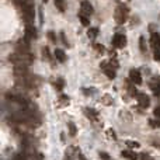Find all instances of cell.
<instances>
[{
  "label": "cell",
  "instance_id": "6",
  "mask_svg": "<svg viewBox=\"0 0 160 160\" xmlns=\"http://www.w3.org/2000/svg\"><path fill=\"white\" fill-rule=\"evenodd\" d=\"M149 86H150V88H152L153 94H155L156 97L160 96V76H155V78H152Z\"/></svg>",
  "mask_w": 160,
  "mask_h": 160
},
{
  "label": "cell",
  "instance_id": "16",
  "mask_svg": "<svg viewBox=\"0 0 160 160\" xmlns=\"http://www.w3.org/2000/svg\"><path fill=\"white\" fill-rule=\"evenodd\" d=\"M53 53H55V58L58 59L59 62H65V61H66V53H65L62 49H58V48H56Z\"/></svg>",
  "mask_w": 160,
  "mask_h": 160
},
{
  "label": "cell",
  "instance_id": "20",
  "mask_svg": "<svg viewBox=\"0 0 160 160\" xmlns=\"http://www.w3.org/2000/svg\"><path fill=\"white\" fill-rule=\"evenodd\" d=\"M53 2H55V6H56V7H58V10L63 13V11H65V4H63V0H53Z\"/></svg>",
  "mask_w": 160,
  "mask_h": 160
},
{
  "label": "cell",
  "instance_id": "2",
  "mask_svg": "<svg viewBox=\"0 0 160 160\" xmlns=\"http://www.w3.org/2000/svg\"><path fill=\"white\" fill-rule=\"evenodd\" d=\"M128 18V7L125 4H119L115 8V21L118 24H124Z\"/></svg>",
  "mask_w": 160,
  "mask_h": 160
},
{
  "label": "cell",
  "instance_id": "1",
  "mask_svg": "<svg viewBox=\"0 0 160 160\" xmlns=\"http://www.w3.org/2000/svg\"><path fill=\"white\" fill-rule=\"evenodd\" d=\"M8 61L13 65H31L34 61V56L31 55L30 52H20V51H16L14 53H11L8 56Z\"/></svg>",
  "mask_w": 160,
  "mask_h": 160
},
{
  "label": "cell",
  "instance_id": "10",
  "mask_svg": "<svg viewBox=\"0 0 160 160\" xmlns=\"http://www.w3.org/2000/svg\"><path fill=\"white\" fill-rule=\"evenodd\" d=\"M136 98H138V102H139V105H141L142 108H148V107L150 105V100H149V97H148L145 93H139Z\"/></svg>",
  "mask_w": 160,
  "mask_h": 160
},
{
  "label": "cell",
  "instance_id": "18",
  "mask_svg": "<svg viewBox=\"0 0 160 160\" xmlns=\"http://www.w3.org/2000/svg\"><path fill=\"white\" fill-rule=\"evenodd\" d=\"M97 34H98V28H96V27L90 28V30L87 31V37H88V38H90V39H96Z\"/></svg>",
  "mask_w": 160,
  "mask_h": 160
},
{
  "label": "cell",
  "instance_id": "31",
  "mask_svg": "<svg viewBox=\"0 0 160 160\" xmlns=\"http://www.w3.org/2000/svg\"><path fill=\"white\" fill-rule=\"evenodd\" d=\"M61 37H62V42H63V44H65V45H68V41H66V37H65V34H63V32H62V34H61Z\"/></svg>",
  "mask_w": 160,
  "mask_h": 160
},
{
  "label": "cell",
  "instance_id": "8",
  "mask_svg": "<svg viewBox=\"0 0 160 160\" xmlns=\"http://www.w3.org/2000/svg\"><path fill=\"white\" fill-rule=\"evenodd\" d=\"M129 79H131V82H133L135 84H142V76H141V72H139L138 69L129 70Z\"/></svg>",
  "mask_w": 160,
  "mask_h": 160
},
{
  "label": "cell",
  "instance_id": "19",
  "mask_svg": "<svg viewBox=\"0 0 160 160\" xmlns=\"http://www.w3.org/2000/svg\"><path fill=\"white\" fill-rule=\"evenodd\" d=\"M53 86H55V88H56V90H58V91H61L62 88H63V86H65L63 79H61V78H59V79H56L55 82H53Z\"/></svg>",
  "mask_w": 160,
  "mask_h": 160
},
{
  "label": "cell",
  "instance_id": "15",
  "mask_svg": "<svg viewBox=\"0 0 160 160\" xmlns=\"http://www.w3.org/2000/svg\"><path fill=\"white\" fill-rule=\"evenodd\" d=\"M84 114L87 115L88 119H91V121H96V119L98 118V114H97L94 110H91V108H86V110H84Z\"/></svg>",
  "mask_w": 160,
  "mask_h": 160
},
{
  "label": "cell",
  "instance_id": "22",
  "mask_svg": "<svg viewBox=\"0 0 160 160\" xmlns=\"http://www.w3.org/2000/svg\"><path fill=\"white\" fill-rule=\"evenodd\" d=\"M68 127H69V133L72 136H75L76 135V125L73 124V122H69V124H68Z\"/></svg>",
  "mask_w": 160,
  "mask_h": 160
},
{
  "label": "cell",
  "instance_id": "5",
  "mask_svg": "<svg viewBox=\"0 0 160 160\" xmlns=\"http://www.w3.org/2000/svg\"><path fill=\"white\" fill-rule=\"evenodd\" d=\"M112 45L115 48H124L127 45V37L124 34H115L112 38Z\"/></svg>",
  "mask_w": 160,
  "mask_h": 160
},
{
  "label": "cell",
  "instance_id": "3",
  "mask_svg": "<svg viewBox=\"0 0 160 160\" xmlns=\"http://www.w3.org/2000/svg\"><path fill=\"white\" fill-rule=\"evenodd\" d=\"M100 66H101V69L104 70V73L107 75V78L114 79L117 76V65H112V62L104 61V62H101Z\"/></svg>",
  "mask_w": 160,
  "mask_h": 160
},
{
  "label": "cell",
  "instance_id": "25",
  "mask_svg": "<svg viewBox=\"0 0 160 160\" xmlns=\"http://www.w3.org/2000/svg\"><path fill=\"white\" fill-rule=\"evenodd\" d=\"M94 48L97 49V52H98V53L104 52V47H102V45H100V44H96V45H94Z\"/></svg>",
  "mask_w": 160,
  "mask_h": 160
},
{
  "label": "cell",
  "instance_id": "12",
  "mask_svg": "<svg viewBox=\"0 0 160 160\" xmlns=\"http://www.w3.org/2000/svg\"><path fill=\"white\" fill-rule=\"evenodd\" d=\"M82 11L84 14H87L88 17L91 16V14H93V6H91V3L90 2H87V0H83L82 2Z\"/></svg>",
  "mask_w": 160,
  "mask_h": 160
},
{
  "label": "cell",
  "instance_id": "4",
  "mask_svg": "<svg viewBox=\"0 0 160 160\" xmlns=\"http://www.w3.org/2000/svg\"><path fill=\"white\" fill-rule=\"evenodd\" d=\"M30 70H28L27 65H14V78H27L30 76Z\"/></svg>",
  "mask_w": 160,
  "mask_h": 160
},
{
  "label": "cell",
  "instance_id": "32",
  "mask_svg": "<svg viewBox=\"0 0 160 160\" xmlns=\"http://www.w3.org/2000/svg\"><path fill=\"white\" fill-rule=\"evenodd\" d=\"M42 2H45V3H47V2H48V0H42Z\"/></svg>",
  "mask_w": 160,
  "mask_h": 160
},
{
  "label": "cell",
  "instance_id": "14",
  "mask_svg": "<svg viewBox=\"0 0 160 160\" xmlns=\"http://www.w3.org/2000/svg\"><path fill=\"white\" fill-rule=\"evenodd\" d=\"M78 17H79V20H80V22H82L83 25H90V17L87 16V14H84L83 11H80V13L78 14Z\"/></svg>",
  "mask_w": 160,
  "mask_h": 160
},
{
  "label": "cell",
  "instance_id": "27",
  "mask_svg": "<svg viewBox=\"0 0 160 160\" xmlns=\"http://www.w3.org/2000/svg\"><path fill=\"white\" fill-rule=\"evenodd\" d=\"M127 145H128V146H131V148H139V143H138V142H129V141H128Z\"/></svg>",
  "mask_w": 160,
  "mask_h": 160
},
{
  "label": "cell",
  "instance_id": "29",
  "mask_svg": "<svg viewBox=\"0 0 160 160\" xmlns=\"http://www.w3.org/2000/svg\"><path fill=\"white\" fill-rule=\"evenodd\" d=\"M153 56H155L156 61H160V49H156L155 53H153Z\"/></svg>",
  "mask_w": 160,
  "mask_h": 160
},
{
  "label": "cell",
  "instance_id": "17",
  "mask_svg": "<svg viewBox=\"0 0 160 160\" xmlns=\"http://www.w3.org/2000/svg\"><path fill=\"white\" fill-rule=\"evenodd\" d=\"M128 90H129V93H131V96L132 97H138V91H136V88H135V83L133 82H131V83H128Z\"/></svg>",
  "mask_w": 160,
  "mask_h": 160
},
{
  "label": "cell",
  "instance_id": "30",
  "mask_svg": "<svg viewBox=\"0 0 160 160\" xmlns=\"http://www.w3.org/2000/svg\"><path fill=\"white\" fill-rule=\"evenodd\" d=\"M100 158H101V159H104V160H111L110 158H108V155H107V153H104V152H101V153H100Z\"/></svg>",
  "mask_w": 160,
  "mask_h": 160
},
{
  "label": "cell",
  "instance_id": "7",
  "mask_svg": "<svg viewBox=\"0 0 160 160\" xmlns=\"http://www.w3.org/2000/svg\"><path fill=\"white\" fill-rule=\"evenodd\" d=\"M17 51L20 52H30V39L24 37V39H20L17 42Z\"/></svg>",
  "mask_w": 160,
  "mask_h": 160
},
{
  "label": "cell",
  "instance_id": "13",
  "mask_svg": "<svg viewBox=\"0 0 160 160\" xmlns=\"http://www.w3.org/2000/svg\"><path fill=\"white\" fill-rule=\"evenodd\" d=\"M121 155H122V158H125L128 160H136L138 159V155H136L133 150H124Z\"/></svg>",
  "mask_w": 160,
  "mask_h": 160
},
{
  "label": "cell",
  "instance_id": "24",
  "mask_svg": "<svg viewBox=\"0 0 160 160\" xmlns=\"http://www.w3.org/2000/svg\"><path fill=\"white\" fill-rule=\"evenodd\" d=\"M153 115H155V119H158V121L160 122V105L155 108V111H153Z\"/></svg>",
  "mask_w": 160,
  "mask_h": 160
},
{
  "label": "cell",
  "instance_id": "9",
  "mask_svg": "<svg viewBox=\"0 0 160 160\" xmlns=\"http://www.w3.org/2000/svg\"><path fill=\"white\" fill-rule=\"evenodd\" d=\"M25 38L27 39L37 38V30L32 24H25Z\"/></svg>",
  "mask_w": 160,
  "mask_h": 160
},
{
  "label": "cell",
  "instance_id": "28",
  "mask_svg": "<svg viewBox=\"0 0 160 160\" xmlns=\"http://www.w3.org/2000/svg\"><path fill=\"white\" fill-rule=\"evenodd\" d=\"M141 160H153V159L150 158L149 155H146V153H142V155H141Z\"/></svg>",
  "mask_w": 160,
  "mask_h": 160
},
{
  "label": "cell",
  "instance_id": "26",
  "mask_svg": "<svg viewBox=\"0 0 160 160\" xmlns=\"http://www.w3.org/2000/svg\"><path fill=\"white\" fill-rule=\"evenodd\" d=\"M48 38H49L52 42H56V37H55V34H53L52 31H49V32H48Z\"/></svg>",
  "mask_w": 160,
  "mask_h": 160
},
{
  "label": "cell",
  "instance_id": "21",
  "mask_svg": "<svg viewBox=\"0 0 160 160\" xmlns=\"http://www.w3.org/2000/svg\"><path fill=\"white\" fill-rule=\"evenodd\" d=\"M139 45H141V52L146 53V44H145V37H141L139 38Z\"/></svg>",
  "mask_w": 160,
  "mask_h": 160
},
{
  "label": "cell",
  "instance_id": "23",
  "mask_svg": "<svg viewBox=\"0 0 160 160\" xmlns=\"http://www.w3.org/2000/svg\"><path fill=\"white\" fill-rule=\"evenodd\" d=\"M42 55H44V58H47V59H51L49 48H48V47H44V48H42Z\"/></svg>",
  "mask_w": 160,
  "mask_h": 160
},
{
  "label": "cell",
  "instance_id": "11",
  "mask_svg": "<svg viewBox=\"0 0 160 160\" xmlns=\"http://www.w3.org/2000/svg\"><path fill=\"white\" fill-rule=\"evenodd\" d=\"M150 45H152L153 51L160 49V34H158V32H155V31H153L152 35H150Z\"/></svg>",
  "mask_w": 160,
  "mask_h": 160
}]
</instances>
